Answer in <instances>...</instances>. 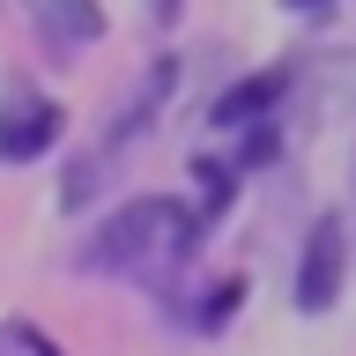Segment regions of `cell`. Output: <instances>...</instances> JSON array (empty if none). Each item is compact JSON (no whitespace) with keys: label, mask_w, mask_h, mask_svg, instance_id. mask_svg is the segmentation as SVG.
Segmentation results:
<instances>
[{"label":"cell","mask_w":356,"mask_h":356,"mask_svg":"<svg viewBox=\"0 0 356 356\" xmlns=\"http://www.w3.org/2000/svg\"><path fill=\"white\" fill-rule=\"evenodd\" d=\"M178 245H193L186 208H178V200H141V208H127V216L111 222L104 252L127 260V267H141V260H156V252H178Z\"/></svg>","instance_id":"obj_1"},{"label":"cell","mask_w":356,"mask_h":356,"mask_svg":"<svg viewBox=\"0 0 356 356\" xmlns=\"http://www.w3.org/2000/svg\"><path fill=\"white\" fill-rule=\"evenodd\" d=\"M334 297H341V222H319L305 245V267H297V305L327 312Z\"/></svg>","instance_id":"obj_2"},{"label":"cell","mask_w":356,"mask_h":356,"mask_svg":"<svg viewBox=\"0 0 356 356\" xmlns=\"http://www.w3.org/2000/svg\"><path fill=\"white\" fill-rule=\"evenodd\" d=\"M52 141V104H22L15 119H0V156H38Z\"/></svg>","instance_id":"obj_3"},{"label":"cell","mask_w":356,"mask_h":356,"mask_svg":"<svg viewBox=\"0 0 356 356\" xmlns=\"http://www.w3.org/2000/svg\"><path fill=\"white\" fill-rule=\"evenodd\" d=\"M275 89H282V82H252V89H230V97H222V111H216V119H230V127H238V119H252V111H260L267 97H275Z\"/></svg>","instance_id":"obj_4"},{"label":"cell","mask_w":356,"mask_h":356,"mask_svg":"<svg viewBox=\"0 0 356 356\" xmlns=\"http://www.w3.org/2000/svg\"><path fill=\"white\" fill-rule=\"evenodd\" d=\"M44 8H52V30L74 15V30H82V38H97V8H89V0H44Z\"/></svg>","instance_id":"obj_5"}]
</instances>
